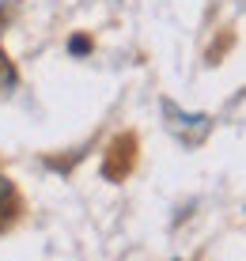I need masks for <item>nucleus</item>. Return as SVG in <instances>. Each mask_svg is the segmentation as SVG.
<instances>
[{"mask_svg": "<svg viewBox=\"0 0 246 261\" xmlns=\"http://www.w3.org/2000/svg\"><path fill=\"white\" fill-rule=\"evenodd\" d=\"M163 110H167V125L178 133L186 144H197L208 133V118H201V114H182L175 102H163Z\"/></svg>", "mask_w": 246, "mask_h": 261, "instance_id": "f257e3e1", "label": "nucleus"}, {"mask_svg": "<svg viewBox=\"0 0 246 261\" xmlns=\"http://www.w3.org/2000/svg\"><path fill=\"white\" fill-rule=\"evenodd\" d=\"M15 216H19V193H15V186L0 174V231H4Z\"/></svg>", "mask_w": 246, "mask_h": 261, "instance_id": "f03ea898", "label": "nucleus"}, {"mask_svg": "<svg viewBox=\"0 0 246 261\" xmlns=\"http://www.w3.org/2000/svg\"><path fill=\"white\" fill-rule=\"evenodd\" d=\"M15 80H19V76H15V65L4 57V49H0V91H12Z\"/></svg>", "mask_w": 246, "mask_h": 261, "instance_id": "7ed1b4c3", "label": "nucleus"}, {"mask_svg": "<svg viewBox=\"0 0 246 261\" xmlns=\"http://www.w3.org/2000/svg\"><path fill=\"white\" fill-rule=\"evenodd\" d=\"M68 49H72V53H87V49H91V42H87V38H72V42H68Z\"/></svg>", "mask_w": 246, "mask_h": 261, "instance_id": "20e7f679", "label": "nucleus"}]
</instances>
